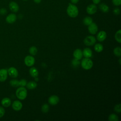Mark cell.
I'll return each instance as SVG.
<instances>
[{"label":"cell","instance_id":"obj_1","mask_svg":"<svg viewBox=\"0 0 121 121\" xmlns=\"http://www.w3.org/2000/svg\"><path fill=\"white\" fill-rule=\"evenodd\" d=\"M67 13L71 17L74 18L77 17L78 14V7L72 3H69L67 8Z\"/></svg>","mask_w":121,"mask_h":121},{"label":"cell","instance_id":"obj_2","mask_svg":"<svg viewBox=\"0 0 121 121\" xmlns=\"http://www.w3.org/2000/svg\"><path fill=\"white\" fill-rule=\"evenodd\" d=\"M27 95V91L25 86H20L16 91V95L18 99L21 100L26 98Z\"/></svg>","mask_w":121,"mask_h":121},{"label":"cell","instance_id":"obj_3","mask_svg":"<svg viewBox=\"0 0 121 121\" xmlns=\"http://www.w3.org/2000/svg\"><path fill=\"white\" fill-rule=\"evenodd\" d=\"M81 65L83 69L85 70H89L93 67V62L90 59L88 58H85L81 60Z\"/></svg>","mask_w":121,"mask_h":121},{"label":"cell","instance_id":"obj_4","mask_svg":"<svg viewBox=\"0 0 121 121\" xmlns=\"http://www.w3.org/2000/svg\"><path fill=\"white\" fill-rule=\"evenodd\" d=\"M96 42L95 38L92 35H88L86 36L84 40V43L86 46H92L95 44Z\"/></svg>","mask_w":121,"mask_h":121},{"label":"cell","instance_id":"obj_5","mask_svg":"<svg viewBox=\"0 0 121 121\" xmlns=\"http://www.w3.org/2000/svg\"><path fill=\"white\" fill-rule=\"evenodd\" d=\"M24 62L26 66L31 67L33 66L35 63V59L32 56L27 55L25 58Z\"/></svg>","mask_w":121,"mask_h":121},{"label":"cell","instance_id":"obj_6","mask_svg":"<svg viewBox=\"0 0 121 121\" xmlns=\"http://www.w3.org/2000/svg\"><path fill=\"white\" fill-rule=\"evenodd\" d=\"M8 75L12 78H16L18 75V72L16 68L13 67L9 68L8 69Z\"/></svg>","mask_w":121,"mask_h":121},{"label":"cell","instance_id":"obj_7","mask_svg":"<svg viewBox=\"0 0 121 121\" xmlns=\"http://www.w3.org/2000/svg\"><path fill=\"white\" fill-rule=\"evenodd\" d=\"M97 8L95 4H91L87 6L86 9V12L89 15H93L97 11Z\"/></svg>","mask_w":121,"mask_h":121},{"label":"cell","instance_id":"obj_8","mask_svg":"<svg viewBox=\"0 0 121 121\" xmlns=\"http://www.w3.org/2000/svg\"><path fill=\"white\" fill-rule=\"evenodd\" d=\"M88 30L89 32L92 35H95L98 31V26L94 22L88 26Z\"/></svg>","mask_w":121,"mask_h":121},{"label":"cell","instance_id":"obj_9","mask_svg":"<svg viewBox=\"0 0 121 121\" xmlns=\"http://www.w3.org/2000/svg\"><path fill=\"white\" fill-rule=\"evenodd\" d=\"M17 19V17L16 14L14 13H10L6 17V21L9 24H13L16 21Z\"/></svg>","mask_w":121,"mask_h":121},{"label":"cell","instance_id":"obj_10","mask_svg":"<svg viewBox=\"0 0 121 121\" xmlns=\"http://www.w3.org/2000/svg\"><path fill=\"white\" fill-rule=\"evenodd\" d=\"M23 104L22 103L18 100H15L12 104V108L16 111H19L21 110Z\"/></svg>","mask_w":121,"mask_h":121},{"label":"cell","instance_id":"obj_11","mask_svg":"<svg viewBox=\"0 0 121 121\" xmlns=\"http://www.w3.org/2000/svg\"><path fill=\"white\" fill-rule=\"evenodd\" d=\"M59 97L56 95H52L50 96L48 99V103L52 105H55L58 104L59 102Z\"/></svg>","mask_w":121,"mask_h":121},{"label":"cell","instance_id":"obj_12","mask_svg":"<svg viewBox=\"0 0 121 121\" xmlns=\"http://www.w3.org/2000/svg\"><path fill=\"white\" fill-rule=\"evenodd\" d=\"M9 9L14 13L17 12L19 9V7L17 3L15 1H12L9 3Z\"/></svg>","mask_w":121,"mask_h":121},{"label":"cell","instance_id":"obj_13","mask_svg":"<svg viewBox=\"0 0 121 121\" xmlns=\"http://www.w3.org/2000/svg\"><path fill=\"white\" fill-rule=\"evenodd\" d=\"M8 70L7 69H0V82L5 81L8 78Z\"/></svg>","mask_w":121,"mask_h":121},{"label":"cell","instance_id":"obj_14","mask_svg":"<svg viewBox=\"0 0 121 121\" xmlns=\"http://www.w3.org/2000/svg\"><path fill=\"white\" fill-rule=\"evenodd\" d=\"M107 36L106 33L104 31H101L97 34L96 39L97 40L100 42H103L106 39Z\"/></svg>","mask_w":121,"mask_h":121},{"label":"cell","instance_id":"obj_15","mask_svg":"<svg viewBox=\"0 0 121 121\" xmlns=\"http://www.w3.org/2000/svg\"><path fill=\"white\" fill-rule=\"evenodd\" d=\"M73 55L75 59L80 60L83 57L82 51L80 49H77L74 51Z\"/></svg>","mask_w":121,"mask_h":121},{"label":"cell","instance_id":"obj_16","mask_svg":"<svg viewBox=\"0 0 121 121\" xmlns=\"http://www.w3.org/2000/svg\"><path fill=\"white\" fill-rule=\"evenodd\" d=\"M1 104L3 107H8L11 105V101L10 98L9 97H4L2 99Z\"/></svg>","mask_w":121,"mask_h":121},{"label":"cell","instance_id":"obj_17","mask_svg":"<svg viewBox=\"0 0 121 121\" xmlns=\"http://www.w3.org/2000/svg\"><path fill=\"white\" fill-rule=\"evenodd\" d=\"M82 54L85 58H89L92 56V51L90 48H86L82 51Z\"/></svg>","mask_w":121,"mask_h":121},{"label":"cell","instance_id":"obj_18","mask_svg":"<svg viewBox=\"0 0 121 121\" xmlns=\"http://www.w3.org/2000/svg\"><path fill=\"white\" fill-rule=\"evenodd\" d=\"M29 72L31 76L34 78L37 77L39 74V72L37 69L35 67L31 68L29 70Z\"/></svg>","mask_w":121,"mask_h":121},{"label":"cell","instance_id":"obj_19","mask_svg":"<svg viewBox=\"0 0 121 121\" xmlns=\"http://www.w3.org/2000/svg\"><path fill=\"white\" fill-rule=\"evenodd\" d=\"M99 8L100 10L104 13H107L109 11V8L108 6L104 3L100 4L99 6Z\"/></svg>","mask_w":121,"mask_h":121},{"label":"cell","instance_id":"obj_20","mask_svg":"<svg viewBox=\"0 0 121 121\" xmlns=\"http://www.w3.org/2000/svg\"><path fill=\"white\" fill-rule=\"evenodd\" d=\"M37 84L36 82L34 81H29L28 83L27 82V84L26 85V87L29 89H35L37 87Z\"/></svg>","mask_w":121,"mask_h":121},{"label":"cell","instance_id":"obj_21","mask_svg":"<svg viewBox=\"0 0 121 121\" xmlns=\"http://www.w3.org/2000/svg\"><path fill=\"white\" fill-rule=\"evenodd\" d=\"M93 22L92 18L90 17H86L83 20V24L86 26H89Z\"/></svg>","mask_w":121,"mask_h":121},{"label":"cell","instance_id":"obj_22","mask_svg":"<svg viewBox=\"0 0 121 121\" xmlns=\"http://www.w3.org/2000/svg\"><path fill=\"white\" fill-rule=\"evenodd\" d=\"M103 49H104V47L103 45L100 43H96L95 45L94 49L95 51L97 52H101L103 51Z\"/></svg>","mask_w":121,"mask_h":121},{"label":"cell","instance_id":"obj_23","mask_svg":"<svg viewBox=\"0 0 121 121\" xmlns=\"http://www.w3.org/2000/svg\"><path fill=\"white\" fill-rule=\"evenodd\" d=\"M115 39L116 41L119 43H121V30L119 29L115 34Z\"/></svg>","mask_w":121,"mask_h":121},{"label":"cell","instance_id":"obj_24","mask_svg":"<svg viewBox=\"0 0 121 121\" xmlns=\"http://www.w3.org/2000/svg\"><path fill=\"white\" fill-rule=\"evenodd\" d=\"M108 121H119L118 116L114 113H112V114H110L108 116Z\"/></svg>","mask_w":121,"mask_h":121},{"label":"cell","instance_id":"obj_25","mask_svg":"<svg viewBox=\"0 0 121 121\" xmlns=\"http://www.w3.org/2000/svg\"><path fill=\"white\" fill-rule=\"evenodd\" d=\"M114 54L118 57H120L121 56V48L120 47H116L113 49Z\"/></svg>","mask_w":121,"mask_h":121},{"label":"cell","instance_id":"obj_26","mask_svg":"<svg viewBox=\"0 0 121 121\" xmlns=\"http://www.w3.org/2000/svg\"><path fill=\"white\" fill-rule=\"evenodd\" d=\"M29 52L32 55H35L37 52V49L35 46H31L29 49Z\"/></svg>","mask_w":121,"mask_h":121},{"label":"cell","instance_id":"obj_27","mask_svg":"<svg viewBox=\"0 0 121 121\" xmlns=\"http://www.w3.org/2000/svg\"><path fill=\"white\" fill-rule=\"evenodd\" d=\"M9 84L11 86L13 87H17L19 86V80L17 79H11L9 81Z\"/></svg>","mask_w":121,"mask_h":121},{"label":"cell","instance_id":"obj_28","mask_svg":"<svg viewBox=\"0 0 121 121\" xmlns=\"http://www.w3.org/2000/svg\"><path fill=\"white\" fill-rule=\"evenodd\" d=\"M49 110V106L47 104H43L41 107V111L43 113H46L48 112Z\"/></svg>","mask_w":121,"mask_h":121},{"label":"cell","instance_id":"obj_29","mask_svg":"<svg viewBox=\"0 0 121 121\" xmlns=\"http://www.w3.org/2000/svg\"><path fill=\"white\" fill-rule=\"evenodd\" d=\"M114 110L117 113H120L121 112V104H116L114 107Z\"/></svg>","mask_w":121,"mask_h":121},{"label":"cell","instance_id":"obj_30","mask_svg":"<svg viewBox=\"0 0 121 121\" xmlns=\"http://www.w3.org/2000/svg\"><path fill=\"white\" fill-rule=\"evenodd\" d=\"M71 64L72 66L74 67H78L79 64H80V61H79L78 60H77L76 59H74L72 61H71Z\"/></svg>","mask_w":121,"mask_h":121},{"label":"cell","instance_id":"obj_31","mask_svg":"<svg viewBox=\"0 0 121 121\" xmlns=\"http://www.w3.org/2000/svg\"><path fill=\"white\" fill-rule=\"evenodd\" d=\"M27 84V81L25 79H21L19 80V86H25Z\"/></svg>","mask_w":121,"mask_h":121},{"label":"cell","instance_id":"obj_32","mask_svg":"<svg viewBox=\"0 0 121 121\" xmlns=\"http://www.w3.org/2000/svg\"><path fill=\"white\" fill-rule=\"evenodd\" d=\"M5 111L4 108L2 107V106H0V118H2L4 115L5 114Z\"/></svg>","mask_w":121,"mask_h":121},{"label":"cell","instance_id":"obj_33","mask_svg":"<svg viewBox=\"0 0 121 121\" xmlns=\"http://www.w3.org/2000/svg\"><path fill=\"white\" fill-rule=\"evenodd\" d=\"M112 3L116 6H119L121 4V0H112Z\"/></svg>","mask_w":121,"mask_h":121},{"label":"cell","instance_id":"obj_34","mask_svg":"<svg viewBox=\"0 0 121 121\" xmlns=\"http://www.w3.org/2000/svg\"><path fill=\"white\" fill-rule=\"evenodd\" d=\"M120 12H121V10L119 8H115L113 10V13L116 15H118L120 14Z\"/></svg>","mask_w":121,"mask_h":121},{"label":"cell","instance_id":"obj_35","mask_svg":"<svg viewBox=\"0 0 121 121\" xmlns=\"http://www.w3.org/2000/svg\"><path fill=\"white\" fill-rule=\"evenodd\" d=\"M7 12V10L5 8H1L0 9V14L1 15H5Z\"/></svg>","mask_w":121,"mask_h":121},{"label":"cell","instance_id":"obj_36","mask_svg":"<svg viewBox=\"0 0 121 121\" xmlns=\"http://www.w3.org/2000/svg\"><path fill=\"white\" fill-rule=\"evenodd\" d=\"M92 1L94 4H98L101 1V0H92Z\"/></svg>","mask_w":121,"mask_h":121},{"label":"cell","instance_id":"obj_37","mask_svg":"<svg viewBox=\"0 0 121 121\" xmlns=\"http://www.w3.org/2000/svg\"><path fill=\"white\" fill-rule=\"evenodd\" d=\"M78 1L79 0H70V1L72 4H77Z\"/></svg>","mask_w":121,"mask_h":121},{"label":"cell","instance_id":"obj_38","mask_svg":"<svg viewBox=\"0 0 121 121\" xmlns=\"http://www.w3.org/2000/svg\"><path fill=\"white\" fill-rule=\"evenodd\" d=\"M34 1L35 3H40L41 2V0H33Z\"/></svg>","mask_w":121,"mask_h":121},{"label":"cell","instance_id":"obj_39","mask_svg":"<svg viewBox=\"0 0 121 121\" xmlns=\"http://www.w3.org/2000/svg\"><path fill=\"white\" fill-rule=\"evenodd\" d=\"M121 58H120L119 60V64H121Z\"/></svg>","mask_w":121,"mask_h":121},{"label":"cell","instance_id":"obj_40","mask_svg":"<svg viewBox=\"0 0 121 121\" xmlns=\"http://www.w3.org/2000/svg\"></svg>","mask_w":121,"mask_h":121}]
</instances>
